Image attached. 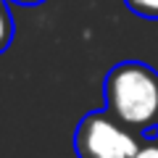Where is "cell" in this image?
I'll return each mask as SVG.
<instances>
[{
  "label": "cell",
  "mask_w": 158,
  "mask_h": 158,
  "mask_svg": "<svg viewBox=\"0 0 158 158\" xmlns=\"http://www.w3.org/2000/svg\"><path fill=\"white\" fill-rule=\"evenodd\" d=\"M129 158H158V140L156 137H142L140 148H137Z\"/></svg>",
  "instance_id": "5"
},
{
  "label": "cell",
  "mask_w": 158,
  "mask_h": 158,
  "mask_svg": "<svg viewBox=\"0 0 158 158\" xmlns=\"http://www.w3.org/2000/svg\"><path fill=\"white\" fill-rule=\"evenodd\" d=\"M153 137H156V140H158V129H156V135H153Z\"/></svg>",
  "instance_id": "7"
},
{
  "label": "cell",
  "mask_w": 158,
  "mask_h": 158,
  "mask_svg": "<svg viewBox=\"0 0 158 158\" xmlns=\"http://www.w3.org/2000/svg\"><path fill=\"white\" fill-rule=\"evenodd\" d=\"M8 3H16V6H40L45 0H8Z\"/></svg>",
  "instance_id": "6"
},
{
  "label": "cell",
  "mask_w": 158,
  "mask_h": 158,
  "mask_svg": "<svg viewBox=\"0 0 158 158\" xmlns=\"http://www.w3.org/2000/svg\"><path fill=\"white\" fill-rule=\"evenodd\" d=\"M13 34H16L13 13H11V8H8V0H0V56L11 48Z\"/></svg>",
  "instance_id": "3"
},
{
  "label": "cell",
  "mask_w": 158,
  "mask_h": 158,
  "mask_svg": "<svg viewBox=\"0 0 158 158\" xmlns=\"http://www.w3.org/2000/svg\"><path fill=\"white\" fill-rule=\"evenodd\" d=\"M106 111L142 137L158 129V71L142 61H121L103 82Z\"/></svg>",
  "instance_id": "1"
},
{
  "label": "cell",
  "mask_w": 158,
  "mask_h": 158,
  "mask_svg": "<svg viewBox=\"0 0 158 158\" xmlns=\"http://www.w3.org/2000/svg\"><path fill=\"white\" fill-rule=\"evenodd\" d=\"M140 142L142 135L116 121L106 108L82 116L74 129V150L79 158H129Z\"/></svg>",
  "instance_id": "2"
},
{
  "label": "cell",
  "mask_w": 158,
  "mask_h": 158,
  "mask_svg": "<svg viewBox=\"0 0 158 158\" xmlns=\"http://www.w3.org/2000/svg\"><path fill=\"white\" fill-rule=\"evenodd\" d=\"M127 8L132 13H137L140 19H153L158 21V0H124Z\"/></svg>",
  "instance_id": "4"
}]
</instances>
